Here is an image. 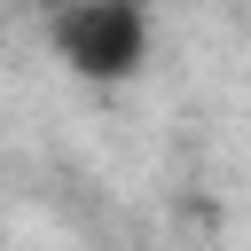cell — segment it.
<instances>
[{
    "label": "cell",
    "instance_id": "6da1fadb",
    "mask_svg": "<svg viewBox=\"0 0 251 251\" xmlns=\"http://www.w3.org/2000/svg\"><path fill=\"white\" fill-rule=\"evenodd\" d=\"M55 55L71 78L86 86H126L149 71V47H157V16L149 0H63L55 24H47Z\"/></svg>",
    "mask_w": 251,
    "mask_h": 251
}]
</instances>
